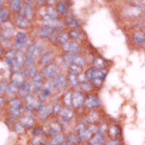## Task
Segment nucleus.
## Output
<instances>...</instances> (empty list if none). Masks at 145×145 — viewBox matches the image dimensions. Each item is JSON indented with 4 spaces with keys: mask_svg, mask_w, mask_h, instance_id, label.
I'll list each match as a JSON object with an SVG mask.
<instances>
[{
    "mask_svg": "<svg viewBox=\"0 0 145 145\" xmlns=\"http://www.w3.org/2000/svg\"><path fill=\"white\" fill-rule=\"evenodd\" d=\"M105 70H101L99 68H95V67H92V68H89L87 71H86V77L87 79H89L92 84L96 87H100L101 85L104 82V79L105 77Z\"/></svg>",
    "mask_w": 145,
    "mask_h": 145,
    "instance_id": "obj_1",
    "label": "nucleus"
},
{
    "mask_svg": "<svg viewBox=\"0 0 145 145\" xmlns=\"http://www.w3.org/2000/svg\"><path fill=\"white\" fill-rule=\"evenodd\" d=\"M98 130H99V128H98L97 126L91 124V125H89V126H87L86 128H84L82 131L77 133L78 138H79V140L82 141V142L90 140L91 137H94L95 135L97 134Z\"/></svg>",
    "mask_w": 145,
    "mask_h": 145,
    "instance_id": "obj_2",
    "label": "nucleus"
},
{
    "mask_svg": "<svg viewBox=\"0 0 145 145\" xmlns=\"http://www.w3.org/2000/svg\"><path fill=\"white\" fill-rule=\"evenodd\" d=\"M51 83H52V88L56 90L64 89V88L67 87V80H66L65 76L63 74L56 75Z\"/></svg>",
    "mask_w": 145,
    "mask_h": 145,
    "instance_id": "obj_3",
    "label": "nucleus"
},
{
    "mask_svg": "<svg viewBox=\"0 0 145 145\" xmlns=\"http://www.w3.org/2000/svg\"><path fill=\"white\" fill-rule=\"evenodd\" d=\"M73 115V112L72 110L70 109H63L62 112H60V114L58 115L59 117V123L61 125H67L69 122H70V120L72 119Z\"/></svg>",
    "mask_w": 145,
    "mask_h": 145,
    "instance_id": "obj_4",
    "label": "nucleus"
},
{
    "mask_svg": "<svg viewBox=\"0 0 145 145\" xmlns=\"http://www.w3.org/2000/svg\"><path fill=\"white\" fill-rule=\"evenodd\" d=\"M28 42V36L24 32H18L15 37V44L18 48H23Z\"/></svg>",
    "mask_w": 145,
    "mask_h": 145,
    "instance_id": "obj_5",
    "label": "nucleus"
},
{
    "mask_svg": "<svg viewBox=\"0 0 145 145\" xmlns=\"http://www.w3.org/2000/svg\"><path fill=\"white\" fill-rule=\"evenodd\" d=\"M19 123L23 125L25 129H31V128H33L35 126L36 121H35V118H34L32 115L24 114L19 117Z\"/></svg>",
    "mask_w": 145,
    "mask_h": 145,
    "instance_id": "obj_6",
    "label": "nucleus"
},
{
    "mask_svg": "<svg viewBox=\"0 0 145 145\" xmlns=\"http://www.w3.org/2000/svg\"><path fill=\"white\" fill-rule=\"evenodd\" d=\"M23 65H24V59L23 58V54L21 52H17L16 59H15L13 65H11L12 70H13L14 72H21Z\"/></svg>",
    "mask_w": 145,
    "mask_h": 145,
    "instance_id": "obj_7",
    "label": "nucleus"
},
{
    "mask_svg": "<svg viewBox=\"0 0 145 145\" xmlns=\"http://www.w3.org/2000/svg\"><path fill=\"white\" fill-rule=\"evenodd\" d=\"M42 49H43V46H42L40 43H39V42H34V43H32L30 46H29V48L27 50V55L35 59V58L39 57V56L41 55Z\"/></svg>",
    "mask_w": 145,
    "mask_h": 145,
    "instance_id": "obj_8",
    "label": "nucleus"
},
{
    "mask_svg": "<svg viewBox=\"0 0 145 145\" xmlns=\"http://www.w3.org/2000/svg\"><path fill=\"white\" fill-rule=\"evenodd\" d=\"M58 72V66L54 63H50L43 69V75L46 78H53L55 77Z\"/></svg>",
    "mask_w": 145,
    "mask_h": 145,
    "instance_id": "obj_9",
    "label": "nucleus"
},
{
    "mask_svg": "<svg viewBox=\"0 0 145 145\" xmlns=\"http://www.w3.org/2000/svg\"><path fill=\"white\" fill-rule=\"evenodd\" d=\"M58 13L53 8H46L43 12V18L45 20H53V19H57Z\"/></svg>",
    "mask_w": 145,
    "mask_h": 145,
    "instance_id": "obj_10",
    "label": "nucleus"
},
{
    "mask_svg": "<svg viewBox=\"0 0 145 145\" xmlns=\"http://www.w3.org/2000/svg\"><path fill=\"white\" fill-rule=\"evenodd\" d=\"M62 48L64 51H66L69 54H75L77 51H79V45L77 42H72V41H68L67 43L63 44Z\"/></svg>",
    "mask_w": 145,
    "mask_h": 145,
    "instance_id": "obj_11",
    "label": "nucleus"
},
{
    "mask_svg": "<svg viewBox=\"0 0 145 145\" xmlns=\"http://www.w3.org/2000/svg\"><path fill=\"white\" fill-rule=\"evenodd\" d=\"M19 16H23L24 18H32V5L31 3H26L21 7L19 11Z\"/></svg>",
    "mask_w": 145,
    "mask_h": 145,
    "instance_id": "obj_12",
    "label": "nucleus"
},
{
    "mask_svg": "<svg viewBox=\"0 0 145 145\" xmlns=\"http://www.w3.org/2000/svg\"><path fill=\"white\" fill-rule=\"evenodd\" d=\"M44 27H48V28H55V29H59V28H63L64 27V23L61 20H58V19H53V20H44L43 22Z\"/></svg>",
    "mask_w": 145,
    "mask_h": 145,
    "instance_id": "obj_13",
    "label": "nucleus"
},
{
    "mask_svg": "<svg viewBox=\"0 0 145 145\" xmlns=\"http://www.w3.org/2000/svg\"><path fill=\"white\" fill-rule=\"evenodd\" d=\"M83 103H84V98L82 93L80 91H75L73 94V106L75 108H79L83 105Z\"/></svg>",
    "mask_w": 145,
    "mask_h": 145,
    "instance_id": "obj_14",
    "label": "nucleus"
},
{
    "mask_svg": "<svg viewBox=\"0 0 145 145\" xmlns=\"http://www.w3.org/2000/svg\"><path fill=\"white\" fill-rule=\"evenodd\" d=\"M36 99L33 94H29L28 96L24 98V103H25V110L26 112H32L34 110V105H35Z\"/></svg>",
    "mask_w": 145,
    "mask_h": 145,
    "instance_id": "obj_15",
    "label": "nucleus"
},
{
    "mask_svg": "<svg viewBox=\"0 0 145 145\" xmlns=\"http://www.w3.org/2000/svg\"><path fill=\"white\" fill-rule=\"evenodd\" d=\"M60 133H61V124L56 121L51 122L50 126H48V134L51 137H54L56 135L60 134Z\"/></svg>",
    "mask_w": 145,
    "mask_h": 145,
    "instance_id": "obj_16",
    "label": "nucleus"
},
{
    "mask_svg": "<svg viewBox=\"0 0 145 145\" xmlns=\"http://www.w3.org/2000/svg\"><path fill=\"white\" fill-rule=\"evenodd\" d=\"M52 112V107L50 105L48 106H43V108L39 110V115L42 120H46Z\"/></svg>",
    "mask_w": 145,
    "mask_h": 145,
    "instance_id": "obj_17",
    "label": "nucleus"
},
{
    "mask_svg": "<svg viewBox=\"0 0 145 145\" xmlns=\"http://www.w3.org/2000/svg\"><path fill=\"white\" fill-rule=\"evenodd\" d=\"M12 82L18 84L21 87V85H23L25 83V75L21 72H14L12 74Z\"/></svg>",
    "mask_w": 145,
    "mask_h": 145,
    "instance_id": "obj_18",
    "label": "nucleus"
},
{
    "mask_svg": "<svg viewBox=\"0 0 145 145\" xmlns=\"http://www.w3.org/2000/svg\"><path fill=\"white\" fill-rule=\"evenodd\" d=\"M84 104L89 109H93V108H96L100 105V100L95 96H88L84 100Z\"/></svg>",
    "mask_w": 145,
    "mask_h": 145,
    "instance_id": "obj_19",
    "label": "nucleus"
},
{
    "mask_svg": "<svg viewBox=\"0 0 145 145\" xmlns=\"http://www.w3.org/2000/svg\"><path fill=\"white\" fill-rule=\"evenodd\" d=\"M64 142H65V137H64L62 133H60V134L52 137V138L50 139V141L46 145H61Z\"/></svg>",
    "mask_w": 145,
    "mask_h": 145,
    "instance_id": "obj_20",
    "label": "nucleus"
},
{
    "mask_svg": "<svg viewBox=\"0 0 145 145\" xmlns=\"http://www.w3.org/2000/svg\"><path fill=\"white\" fill-rule=\"evenodd\" d=\"M32 89L31 84L30 83H24L23 85H21L19 87V93L23 98H25L26 96H28L30 94V90Z\"/></svg>",
    "mask_w": 145,
    "mask_h": 145,
    "instance_id": "obj_21",
    "label": "nucleus"
},
{
    "mask_svg": "<svg viewBox=\"0 0 145 145\" xmlns=\"http://www.w3.org/2000/svg\"><path fill=\"white\" fill-rule=\"evenodd\" d=\"M103 143H104V135L97 132L94 137H91L89 145H103Z\"/></svg>",
    "mask_w": 145,
    "mask_h": 145,
    "instance_id": "obj_22",
    "label": "nucleus"
},
{
    "mask_svg": "<svg viewBox=\"0 0 145 145\" xmlns=\"http://www.w3.org/2000/svg\"><path fill=\"white\" fill-rule=\"evenodd\" d=\"M16 25L19 27V28H21V29H26L30 26V23H29L28 19L23 18V16H18L16 18Z\"/></svg>",
    "mask_w": 145,
    "mask_h": 145,
    "instance_id": "obj_23",
    "label": "nucleus"
},
{
    "mask_svg": "<svg viewBox=\"0 0 145 145\" xmlns=\"http://www.w3.org/2000/svg\"><path fill=\"white\" fill-rule=\"evenodd\" d=\"M19 91V86L18 84L14 83V82H11L10 84L7 85V88H6V92L8 94H17Z\"/></svg>",
    "mask_w": 145,
    "mask_h": 145,
    "instance_id": "obj_24",
    "label": "nucleus"
},
{
    "mask_svg": "<svg viewBox=\"0 0 145 145\" xmlns=\"http://www.w3.org/2000/svg\"><path fill=\"white\" fill-rule=\"evenodd\" d=\"M141 12H142V9L140 8V7H137V6H132L127 10L128 16H132V18L138 16L139 14H141Z\"/></svg>",
    "mask_w": 145,
    "mask_h": 145,
    "instance_id": "obj_25",
    "label": "nucleus"
},
{
    "mask_svg": "<svg viewBox=\"0 0 145 145\" xmlns=\"http://www.w3.org/2000/svg\"><path fill=\"white\" fill-rule=\"evenodd\" d=\"M51 59H52V52H51V51H48V52H46L45 54H43V55L41 56L40 65H46L48 63H50Z\"/></svg>",
    "mask_w": 145,
    "mask_h": 145,
    "instance_id": "obj_26",
    "label": "nucleus"
},
{
    "mask_svg": "<svg viewBox=\"0 0 145 145\" xmlns=\"http://www.w3.org/2000/svg\"><path fill=\"white\" fill-rule=\"evenodd\" d=\"M46 143V136L44 134L39 135V136H35L31 139L32 145H44Z\"/></svg>",
    "mask_w": 145,
    "mask_h": 145,
    "instance_id": "obj_27",
    "label": "nucleus"
},
{
    "mask_svg": "<svg viewBox=\"0 0 145 145\" xmlns=\"http://www.w3.org/2000/svg\"><path fill=\"white\" fill-rule=\"evenodd\" d=\"M9 107L10 108H17V109H21L23 110V102L21 101L19 98H12L9 101Z\"/></svg>",
    "mask_w": 145,
    "mask_h": 145,
    "instance_id": "obj_28",
    "label": "nucleus"
},
{
    "mask_svg": "<svg viewBox=\"0 0 145 145\" xmlns=\"http://www.w3.org/2000/svg\"><path fill=\"white\" fill-rule=\"evenodd\" d=\"M23 7V1L21 0H13L10 1V9L13 12H19Z\"/></svg>",
    "mask_w": 145,
    "mask_h": 145,
    "instance_id": "obj_29",
    "label": "nucleus"
},
{
    "mask_svg": "<svg viewBox=\"0 0 145 145\" xmlns=\"http://www.w3.org/2000/svg\"><path fill=\"white\" fill-rule=\"evenodd\" d=\"M134 40L136 44H143L145 42V34L143 32H136L134 35Z\"/></svg>",
    "mask_w": 145,
    "mask_h": 145,
    "instance_id": "obj_30",
    "label": "nucleus"
},
{
    "mask_svg": "<svg viewBox=\"0 0 145 145\" xmlns=\"http://www.w3.org/2000/svg\"><path fill=\"white\" fill-rule=\"evenodd\" d=\"M52 33H53V30L51 28H48V27H43V28L39 29L37 34H38V36H40L41 38H46V37L50 36Z\"/></svg>",
    "mask_w": 145,
    "mask_h": 145,
    "instance_id": "obj_31",
    "label": "nucleus"
},
{
    "mask_svg": "<svg viewBox=\"0 0 145 145\" xmlns=\"http://www.w3.org/2000/svg\"><path fill=\"white\" fill-rule=\"evenodd\" d=\"M66 141H67L68 144L70 145H77L78 142H79V138H78V136L75 134H70L68 135L67 138H66Z\"/></svg>",
    "mask_w": 145,
    "mask_h": 145,
    "instance_id": "obj_32",
    "label": "nucleus"
},
{
    "mask_svg": "<svg viewBox=\"0 0 145 145\" xmlns=\"http://www.w3.org/2000/svg\"><path fill=\"white\" fill-rule=\"evenodd\" d=\"M75 54H69L67 53L66 55L63 56V62L65 63V65L71 67L73 65V58H75Z\"/></svg>",
    "mask_w": 145,
    "mask_h": 145,
    "instance_id": "obj_33",
    "label": "nucleus"
},
{
    "mask_svg": "<svg viewBox=\"0 0 145 145\" xmlns=\"http://www.w3.org/2000/svg\"><path fill=\"white\" fill-rule=\"evenodd\" d=\"M16 55H17V52H15L13 50L9 51V52L7 53V55H6V63L7 65L10 66L13 65L15 59H16Z\"/></svg>",
    "mask_w": 145,
    "mask_h": 145,
    "instance_id": "obj_34",
    "label": "nucleus"
},
{
    "mask_svg": "<svg viewBox=\"0 0 145 145\" xmlns=\"http://www.w3.org/2000/svg\"><path fill=\"white\" fill-rule=\"evenodd\" d=\"M50 95V90L46 89V88H43L41 91H39V94H38V97H39V100L42 102H45L46 100V98Z\"/></svg>",
    "mask_w": 145,
    "mask_h": 145,
    "instance_id": "obj_35",
    "label": "nucleus"
},
{
    "mask_svg": "<svg viewBox=\"0 0 145 145\" xmlns=\"http://www.w3.org/2000/svg\"><path fill=\"white\" fill-rule=\"evenodd\" d=\"M13 131L19 135H23L25 133L26 129L19 122H16L15 124H13Z\"/></svg>",
    "mask_w": 145,
    "mask_h": 145,
    "instance_id": "obj_36",
    "label": "nucleus"
},
{
    "mask_svg": "<svg viewBox=\"0 0 145 145\" xmlns=\"http://www.w3.org/2000/svg\"><path fill=\"white\" fill-rule=\"evenodd\" d=\"M98 119H99V114H98L96 112H94V110H91L89 114H88L87 118H86L87 122H89V123H91V124L95 123Z\"/></svg>",
    "mask_w": 145,
    "mask_h": 145,
    "instance_id": "obj_37",
    "label": "nucleus"
},
{
    "mask_svg": "<svg viewBox=\"0 0 145 145\" xmlns=\"http://www.w3.org/2000/svg\"><path fill=\"white\" fill-rule=\"evenodd\" d=\"M13 37V30L12 29H9V28H6L2 31L1 33V40H8L10 38Z\"/></svg>",
    "mask_w": 145,
    "mask_h": 145,
    "instance_id": "obj_38",
    "label": "nucleus"
},
{
    "mask_svg": "<svg viewBox=\"0 0 145 145\" xmlns=\"http://www.w3.org/2000/svg\"><path fill=\"white\" fill-rule=\"evenodd\" d=\"M56 12H57L58 14H67L68 6L65 3H63V2H60V3H58L57 6H56Z\"/></svg>",
    "mask_w": 145,
    "mask_h": 145,
    "instance_id": "obj_39",
    "label": "nucleus"
},
{
    "mask_svg": "<svg viewBox=\"0 0 145 145\" xmlns=\"http://www.w3.org/2000/svg\"><path fill=\"white\" fill-rule=\"evenodd\" d=\"M68 81L70 82L71 85L73 87H75L77 85L78 82H79V79H78V76L75 74H73V73H69L68 75Z\"/></svg>",
    "mask_w": 145,
    "mask_h": 145,
    "instance_id": "obj_40",
    "label": "nucleus"
},
{
    "mask_svg": "<svg viewBox=\"0 0 145 145\" xmlns=\"http://www.w3.org/2000/svg\"><path fill=\"white\" fill-rule=\"evenodd\" d=\"M64 104H65L67 107H70V106L73 105V94L72 92L68 91L64 95Z\"/></svg>",
    "mask_w": 145,
    "mask_h": 145,
    "instance_id": "obj_41",
    "label": "nucleus"
},
{
    "mask_svg": "<svg viewBox=\"0 0 145 145\" xmlns=\"http://www.w3.org/2000/svg\"><path fill=\"white\" fill-rule=\"evenodd\" d=\"M9 18V12L6 9H0V23L6 22Z\"/></svg>",
    "mask_w": 145,
    "mask_h": 145,
    "instance_id": "obj_42",
    "label": "nucleus"
},
{
    "mask_svg": "<svg viewBox=\"0 0 145 145\" xmlns=\"http://www.w3.org/2000/svg\"><path fill=\"white\" fill-rule=\"evenodd\" d=\"M73 65L81 67V66L85 65V60L83 59V57H81V56L75 55V58H73Z\"/></svg>",
    "mask_w": 145,
    "mask_h": 145,
    "instance_id": "obj_43",
    "label": "nucleus"
},
{
    "mask_svg": "<svg viewBox=\"0 0 145 145\" xmlns=\"http://www.w3.org/2000/svg\"><path fill=\"white\" fill-rule=\"evenodd\" d=\"M56 40H57L58 42H60L63 45V44L68 42L69 36H68V34H66V33H61V34H59L57 37H56Z\"/></svg>",
    "mask_w": 145,
    "mask_h": 145,
    "instance_id": "obj_44",
    "label": "nucleus"
},
{
    "mask_svg": "<svg viewBox=\"0 0 145 145\" xmlns=\"http://www.w3.org/2000/svg\"><path fill=\"white\" fill-rule=\"evenodd\" d=\"M9 114L13 118H17V117L21 116V109H17V108H10L9 107Z\"/></svg>",
    "mask_w": 145,
    "mask_h": 145,
    "instance_id": "obj_45",
    "label": "nucleus"
},
{
    "mask_svg": "<svg viewBox=\"0 0 145 145\" xmlns=\"http://www.w3.org/2000/svg\"><path fill=\"white\" fill-rule=\"evenodd\" d=\"M34 63H35V60H34V58H32L28 55L25 56V58H24V65H26L28 68H30V67H33Z\"/></svg>",
    "mask_w": 145,
    "mask_h": 145,
    "instance_id": "obj_46",
    "label": "nucleus"
},
{
    "mask_svg": "<svg viewBox=\"0 0 145 145\" xmlns=\"http://www.w3.org/2000/svg\"><path fill=\"white\" fill-rule=\"evenodd\" d=\"M67 23L70 27H73V28H78L79 27V24L78 22L75 20V18H73L72 16H68L67 18Z\"/></svg>",
    "mask_w": 145,
    "mask_h": 145,
    "instance_id": "obj_47",
    "label": "nucleus"
},
{
    "mask_svg": "<svg viewBox=\"0 0 145 145\" xmlns=\"http://www.w3.org/2000/svg\"><path fill=\"white\" fill-rule=\"evenodd\" d=\"M37 73H38V72H37V68L35 67V66H33V67H30V68H28V69L24 70L23 74L24 75H27V76H29V77L33 78L34 76L37 74Z\"/></svg>",
    "mask_w": 145,
    "mask_h": 145,
    "instance_id": "obj_48",
    "label": "nucleus"
},
{
    "mask_svg": "<svg viewBox=\"0 0 145 145\" xmlns=\"http://www.w3.org/2000/svg\"><path fill=\"white\" fill-rule=\"evenodd\" d=\"M109 135L111 137H116L118 136H120V130H119V128L116 127V126L110 127V129H109Z\"/></svg>",
    "mask_w": 145,
    "mask_h": 145,
    "instance_id": "obj_49",
    "label": "nucleus"
},
{
    "mask_svg": "<svg viewBox=\"0 0 145 145\" xmlns=\"http://www.w3.org/2000/svg\"><path fill=\"white\" fill-rule=\"evenodd\" d=\"M69 37L72 38L73 40H78V39L81 38V34H80V32H78L77 30H72L69 33Z\"/></svg>",
    "mask_w": 145,
    "mask_h": 145,
    "instance_id": "obj_50",
    "label": "nucleus"
},
{
    "mask_svg": "<svg viewBox=\"0 0 145 145\" xmlns=\"http://www.w3.org/2000/svg\"><path fill=\"white\" fill-rule=\"evenodd\" d=\"M94 63H95V65L97 66V68H99V69L102 67H104V66L105 65V61L103 60L102 58H96L94 60Z\"/></svg>",
    "mask_w": 145,
    "mask_h": 145,
    "instance_id": "obj_51",
    "label": "nucleus"
},
{
    "mask_svg": "<svg viewBox=\"0 0 145 145\" xmlns=\"http://www.w3.org/2000/svg\"><path fill=\"white\" fill-rule=\"evenodd\" d=\"M80 72H81V68H80L79 66H77V65H73L70 67V72H69V73H73V74L78 75V74H80Z\"/></svg>",
    "mask_w": 145,
    "mask_h": 145,
    "instance_id": "obj_52",
    "label": "nucleus"
},
{
    "mask_svg": "<svg viewBox=\"0 0 145 145\" xmlns=\"http://www.w3.org/2000/svg\"><path fill=\"white\" fill-rule=\"evenodd\" d=\"M62 106L61 104H55L54 106L52 107V112L56 115H59L60 114V112H62Z\"/></svg>",
    "mask_w": 145,
    "mask_h": 145,
    "instance_id": "obj_53",
    "label": "nucleus"
},
{
    "mask_svg": "<svg viewBox=\"0 0 145 145\" xmlns=\"http://www.w3.org/2000/svg\"><path fill=\"white\" fill-rule=\"evenodd\" d=\"M33 83H38V84H43V75L40 73H37V74L32 78Z\"/></svg>",
    "mask_w": 145,
    "mask_h": 145,
    "instance_id": "obj_54",
    "label": "nucleus"
},
{
    "mask_svg": "<svg viewBox=\"0 0 145 145\" xmlns=\"http://www.w3.org/2000/svg\"><path fill=\"white\" fill-rule=\"evenodd\" d=\"M32 87V90L34 92L36 91H41L42 90V88H43V84H38V83H33L31 85Z\"/></svg>",
    "mask_w": 145,
    "mask_h": 145,
    "instance_id": "obj_55",
    "label": "nucleus"
},
{
    "mask_svg": "<svg viewBox=\"0 0 145 145\" xmlns=\"http://www.w3.org/2000/svg\"><path fill=\"white\" fill-rule=\"evenodd\" d=\"M7 81L6 80H2L0 81V94L6 92V88H7Z\"/></svg>",
    "mask_w": 145,
    "mask_h": 145,
    "instance_id": "obj_56",
    "label": "nucleus"
},
{
    "mask_svg": "<svg viewBox=\"0 0 145 145\" xmlns=\"http://www.w3.org/2000/svg\"><path fill=\"white\" fill-rule=\"evenodd\" d=\"M42 134H44V131H43V129H42V128H40V127L34 128V130H33L34 137H35V136H39V135H42Z\"/></svg>",
    "mask_w": 145,
    "mask_h": 145,
    "instance_id": "obj_57",
    "label": "nucleus"
},
{
    "mask_svg": "<svg viewBox=\"0 0 145 145\" xmlns=\"http://www.w3.org/2000/svg\"><path fill=\"white\" fill-rule=\"evenodd\" d=\"M105 145H120V142L117 139H110L105 142Z\"/></svg>",
    "mask_w": 145,
    "mask_h": 145,
    "instance_id": "obj_58",
    "label": "nucleus"
},
{
    "mask_svg": "<svg viewBox=\"0 0 145 145\" xmlns=\"http://www.w3.org/2000/svg\"><path fill=\"white\" fill-rule=\"evenodd\" d=\"M81 87H82V89L83 90H86V91H89V90H91V85H90V84L86 83V82L82 83Z\"/></svg>",
    "mask_w": 145,
    "mask_h": 145,
    "instance_id": "obj_59",
    "label": "nucleus"
},
{
    "mask_svg": "<svg viewBox=\"0 0 145 145\" xmlns=\"http://www.w3.org/2000/svg\"><path fill=\"white\" fill-rule=\"evenodd\" d=\"M5 104H6V99L0 95V108H3Z\"/></svg>",
    "mask_w": 145,
    "mask_h": 145,
    "instance_id": "obj_60",
    "label": "nucleus"
},
{
    "mask_svg": "<svg viewBox=\"0 0 145 145\" xmlns=\"http://www.w3.org/2000/svg\"><path fill=\"white\" fill-rule=\"evenodd\" d=\"M4 5V1H2V0H0V9L2 8V6Z\"/></svg>",
    "mask_w": 145,
    "mask_h": 145,
    "instance_id": "obj_61",
    "label": "nucleus"
},
{
    "mask_svg": "<svg viewBox=\"0 0 145 145\" xmlns=\"http://www.w3.org/2000/svg\"><path fill=\"white\" fill-rule=\"evenodd\" d=\"M1 56H2V48L0 47V57H1Z\"/></svg>",
    "mask_w": 145,
    "mask_h": 145,
    "instance_id": "obj_62",
    "label": "nucleus"
},
{
    "mask_svg": "<svg viewBox=\"0 0 145 145\" xmlns=\"http://www.w3.org/2000/svg\"><path fill=\"white\" fill-rule=\"evenodd\" d=\"M61 145H69V144L67 143V142H64V143H62V144H61Z\"/></svg>",
    "mask_w": 145,
    "mask_h": 145,
    "instance_id": "obj_63",
    "label": "nucleus"
}]
</instances>
